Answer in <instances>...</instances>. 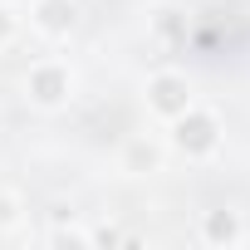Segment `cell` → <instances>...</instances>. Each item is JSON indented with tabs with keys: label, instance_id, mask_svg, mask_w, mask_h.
Segmentation results:
<instances>
[{
	"label": "cell",
	"instance_id": "3",
	"mask_svg": "<svg viewBox=\"0 0 250 250\" xmlns=\"http://www.w3.org/2000/svg\"><path fill=\"white\" fill-rule=\"evenodd\" d=\"M15 206H20L15 196H0V226H15V216H20Z\"/></svg>",
	"mask_w": 250,
	"mask_h": 250
},
{
	"label": "cell",
	"instance_id": "2",
	"mask_svg": "<svg viewBox=\"0 0 250 250\" xmlns=\"http://www.w3.org/2000/svg\"><path fill=\"white\" fill-rule=\"evenodd\" d=\"M30 93H35L40 103H59V98L69 93V74H64V69H40V74H35V88H30Z\"/></svg>",
	"mask_w": 250,
	"mask_h": 250
},
{
	"label": "cell",
	"instance_id": "1",
	"mask_svg": "<svg viewBox=\"0 0 250 250\" xmlns=\"http://www.w3.org/2000/svg\"><path fill=\"white\" fill-rule=\"evenodd\" d=\"M152 103H157L162 113H187V108H191V88H187L177 74H162V79L152 83Z\"/></svg>",
	"mask_w": 250,
	"mask_h": 250
}]
</instances>
